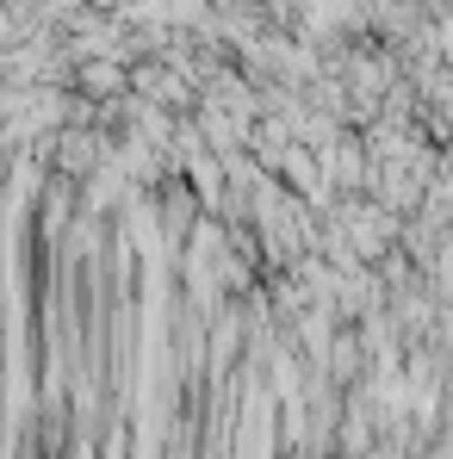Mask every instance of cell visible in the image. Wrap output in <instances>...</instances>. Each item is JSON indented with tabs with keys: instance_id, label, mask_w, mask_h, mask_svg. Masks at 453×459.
Here are the masks:
<instances>
[{
	"instance_id": "6da1fadb",
	"label": "cell",
	"mask_w": 453,
	"mask_h": 459,
	"mask_svg": "<svg viewBox=\"0 0 453 459\" xmlns=\"http://www.w3.org/2000/svg\"><path fill=\"white\" fill-rule=\"evenodd\" d=\"M391 212H379V205H348V248L354 255H379L385 242H391Z\"/></svg>"
}]
</instances>
